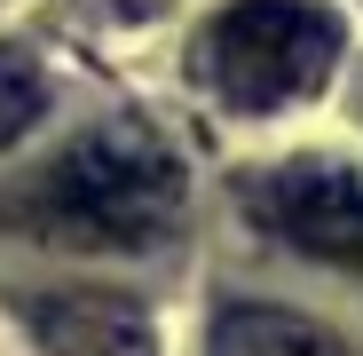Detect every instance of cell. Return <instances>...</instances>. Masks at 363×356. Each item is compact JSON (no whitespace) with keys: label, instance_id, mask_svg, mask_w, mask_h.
Masks as SVG:
<instances>
[{"label":"cell","instance_id":"obj_1","mask_svg":"<svg viewBox=\"0 0 363 356\" xmlns=\"http://www.w3.org/2000/svg\"><path fill=\"white\" fill-rule=\"evenodd\" d=\"M182 206H190V174L150 127H95L64 143L24 190L0 198L9 230L79 254H143L182 222Z\"/></svg>","mask_w":363,"mask_h":356},{"label":"cell","instance_id":"obj_2","mask_svg":"<svg viewBox=\"0 0 363 356\" xmlns=\"http://www.w3.org/2000/svg\"><path fill=\"white\" fill-rule=\"evenodd\" d=\"M332 64H340V24L316 0H229L190 48V80L213 87L229 111H284L316 95Z\"/></svg>","mask_w":363,"mask_h":356},{"label":"cell","instance_id":"obj_3","mask_svg":"<svg viewBox=\"0 0 363 356\" xmlns=\"http://www.w3.org/2000/svg\"><path fill=\"white\" fill-rule=\"evenodd\" d=\"M245 214L300 246L308 261H332V269H363V166H340V158H292V166H269L245 183Z\"/></svg>","mask_w":363,"mask_h":356},{"label":"cell","instance_id":"obj_4","mask_svg":"<svg viewBox=\"0 0 363 356\" xmlns=\"http://www.w3.org/2000/svg\"><path fill=\"white\" fill-rule=\"evenodd\" d=\"M32 340L40 356H158L150 309L118 293H48L32 301Z\"/></svg>","mask_w":363,"mask_h":356},{"label":"cell","instance_id":"obj_5","mask_svg":"<svg viewBox=\"0 0 363 356\" xmlns=\"http://www.w3.org/2000/svg\"><path fill=\"white\" fill-rule=\"evenodd\" d=\"M206 356H347V340L300 309H277V301H237L213 317L206 333Z\"/></svg>","mask_w":363,"mask_h":356},{"label":"cell","instance_id":"obj_6","mask_svg":"<svg viewBox=\"0 0 363 356\" xmlns=\"http://www.w3.org/2000/svg\"><path fill=\"white\" fill-rule=\"evenodd\" d=\"M40 72L32 64H9V55H0V151H9L24 127H32V119H40Z\"/></svg>","mask_w":363,"mask_h":356}]
</instances>
